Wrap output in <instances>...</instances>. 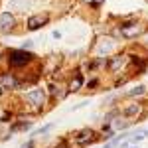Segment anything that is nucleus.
Returning a JSON list of instances; mask_svg holds the SVG:
<instances>
[{"label": "nucleus", "instance_id": "1", "mask_svg": "<svg viewBox=\"0 0 148 148\" xmlns=\"http://www.w3.org/2000/svg\"><path fill=\"white\" fill-rule=\"evenodd\" d=\"M4 59H6V65L8 69L16 71V69H24V67H30L38 61V56L30 49H22V47H10L6 49L4 53Z\"/></svg>", "mask_w": 148, "mask_h": 148}, {"label": "nucleus", "instance_id": "24", "mask_svg": "<svg viewBox=\"0 0 148 148\" xmlns=\"http://www.w3.org/2000/svg\"><path fill=\"white\" fill-rule=\"evenodd\" d=\"M20 148H36V140H34V138H28Z\"/></svg>", "mask_w": 148, "mask_h": 148}, {"label": "nucleus", "instance_id": "7", "mask_svg": "<svg viewBox=\"0 0 148 148\" xmlns=\"http://www.w3.org/2000/svg\"><path fill=\"white\" fill-rule=\"evenodd\" d=\"M0 87L4 91H18V89H22L24 85H22V79L16 73L6 71V73H0Z\"/></svg>", "mask_w": 148, "mask_h": 148}, {"label": "nucleus", "instance_id": "4", "mask_svg": "<svg viewBox=\"0 0 148 148\" xmlns=\"http://www.w3.org/2000/svg\"><path fill=\"white\" fill-rule=\"evenodd\" d=\"M99 140H101V134H99V130L93 128V126H83V128H79V130L73 132V144L77 148L93 146V144L99 142Z\"/></svg>", "mask_w": 148, "mask_h": 148}, {"label": "nucleus", "instance_id": "14", "mask_svg": "<svg viewBox=\"0 0 148 148\" xmlns=\"http://www.w3.org/2000/svg\"><path fill=\"white\" fill-rule=\"evenodd\" d=\"M111 126H113L114 132H125V130H128L132 126V123L128 119H125L123 114H119V116H114L113 121H111Z\"/></svg>", "mask_w": 148, "mask_h": 148}, {"label": "nucleus", "instance_id": "25", "mask_svg": "<svg viewBox=\"0 0 148 148\" xmlns=\"http://www.w3.org/2000/svg\"><path fill=\"white\" fill-rule=\"evenodd\" d=\"M20 47H22V49H30V51H32V47H34V40H26Z\"/></svg>", "mask_w": 148, "mask_h": 148}, {"label": "nucleus", "instance_id": "27", "mask_svg": "<svg viewBox=\"0 0 148 148\" xmlns=\"http://www.w3.org/2000/svg\"><path fill=\"white\" fill-rule=\"evenodd\" d=\"M2 93H4V89H2V87H0V97H2Z\"/></svg>", "mask_w": 148, "mask_h": 148}, {"label": "nucleus", "instance_id": "26", "mask_svg": "<svg viewBox=\"0 0 148 148\" xmlns=\"http://www.w3.org/2000/svg\"><path fill=\"white\" fill-rule=\"evenodd\" d=\"M128 148H140V146H138V144H130Z\"/></svg>", "mask_w": 148, "mask_h": 148}, {"label": "nucleus", "instance_id": "20", "mask_svg": "<svg viewBox=\"0 0 148 148\" xmlns=\"http://www.w3.org/2000/svg\"><path fill=\"white\" fill-rule=\"evenodd\" d=\"M14 119H16V113H14V111H10V109H6L4 113L0 114V123H2V125H10Z\"/></svg>", "mask_w": 148, "mask_h": 148}, {"label": "nucleus", "instance_id": "19", "mask_svg": "<svg viewBox=\"0 0 148 148\" xmlns=\"http://www.w3.org/2000/svg\"><path fill=\"white\" fill-rule=\"evenodd\" d=\"M101 87V79L99 77H91L89 81H85V85H83V89H87V91H97Z\"/></svg>", "mask_w": 148, "mask_h": 148}, {"label": "nucleus", "instance_id": "21", "mask_svg": "<svg viewBox=\"0 0 148 148\" xmlns=\"http://www.w3.org/2000/svg\"><path fill=\"white\" fill-rule=\"evenodd\" d=\"M126 81H128V75H123V77H116V79L113 81V89H119L121 85H125Z\"/></svg>", "mask_w": 148, "mask_h": 148}, {"label": "nucleus", "instance_id": "23", "mask_svg": "<svg viewBox=\"0 0 148 148\" xmlns=\"http://www.w3.org/2000/svg\"><path fill=\"white\" fill-rule=\"evenodd\" d=\"M83 2H85V4H89L91 8H101L105 0H83Z\"/></svg>", "mask_w": 148, "mask_h": 148}, {"label": "nucleus", "instance_id": "22", "mask_svg": "<svg viewBox=\"0 0 148 148\" xmlns=\"http://www.w3.org/2000/svg\"><path fill=\"white\" fill-rule=\"evenodd\" d=\"M51 148H69V138L61 136V138H59V142H56Z\"/></svg>", "mask_w": 148, "mask_h": 148}, {"label": "nucleus", "instance_id": "13", "mask_svg": "<svg viewBox=\"0 0 148 148\" xmlns=\"http://www.w3.org/2000/svg\"><path fill=\"white\" fill-rule=\"evenodd\" d=\"M146 93H148L146 85H136V87H132V89H128V91L123 93L121 99H142Z\"/></svg>", "mask_w": 148, "mask_h": 148}, {"label": "nucleus", "instance_id": "10", "mask_svg": "<svg viewBox=\"0 0 148 148\" xmlns=\"http://www.w3.org/2000/svg\"><path fill=\"white\" fill-rule=\"evenodd\" d=\"M47 22H49V16H47V14H32V16L26 20V30H28V32H38V30H42Z\"/></svg>", "mask_w": 148, "mask_h": 148}, {"label": "nucleus", "instance_id": "5", "mask_svg": "<svg viewBox=\"0 0 148 148\" xmlns=\"http://www.w3.org/2000/svg\"><path fill=\"white\" fill-rule=\"evenodd\" d=\"M119 36L123 38V40H134L138 36L144 32V26L136 20H126V22H121L119 24Z\"/></svg>", "mask_w": 148, "mask_h": 148}, {"label": "nucleus", "instance_id": "6", "mask_svg": "<svg viewBox=\"0 0 148 148\" xmlns=\"http://www.w3.org/2000/svg\"><path fill=\"white\" fill-rule=\"evenodd\" d=\"M128 63H130V61H128V56H126V53H116V56H113V57H107L105 69H107L109 73L116 75V73H121Z\"/></svg>", "mask_w": 148, "mask_h": 148}, {"label": "nucleus", "instance_id": "8", "mask_svg": "<svg viewBox=\"0 0 148 148\" xmlns=\"http://www.w3.org/2000/svg\"><path fill=\"white\" fill-rule=\"evenodd\" d=\"M47 97L51 99V101H63L65 97H67V85L65 83H61V81H51L49 85H47Z\"/></svg>", "mask_w": 148, "mask_h": 148}, {"label": "nucleus", "instance_id": "15", "mask_svg": "<svg viewBox=\"0 0 148 148\" xmlns=\"http://www.w3.org/2000/svg\"><path fill=\"white\" fill-rule=\"evenodd\" d=\"M148 138V128H134V130H128V142L130 144H138L142 140Z\"/></svg>", "mask_w": 148, "mask_h": 148}, {"label": "nucleus", "instance_id": "12", "mask_svg": "<svg viewBox=\"0 0 148 148\" xmlns=\"http://www.w3.org/2000/svg\"><path fill=\"white\" fill-rule=\"evenodd\" d=\"M116 46H119V42L116 40H113V38H103V40H99V44H97V56H109V53H113L114 49H116Z\"/></svg>", "mask_w": 148, "mask_h": 148}, {"label": "nucleus", "instance_id": "16", "mask_svg": "<svg viewBox=\"0 0 148 148\" xmlns=\"http://www.w3.org/2000/svg\"><path fill=\"white\" fill-rule=\"evenodd\" d=\"M30 6H32V0H10L8 2L10 12H26L30 10Z\"/></svg>", "mask_w": 148, "mask_h": 148}, {"label": "nucleus", "instance_id": "2", "mask_svg": "<svg viewBox=\"0 0 148 148\" xmlns=\"http://www.w3.org/2000/svg\"><path fill=\"white\" fill-rule=\"evenodd\" d=\"M47 91L44 89V87H32L30 91H26L24 93V97H22V101L26 103V107L32 111V114H42L44 111H46V107H47Z\"/></svg>", "mask_w": 148, "mask_h": 148}, {"label": "nucleus", "instance_id": "17", "mask_svg": "<svg viewBox=\"0 0 148 148\" xmlns=\"http://www.w3.org/2000/svg\"><path fill=\"white\" fill-rule=\"evenodd\" d=\"M53 123H47V125H44V126H40V128H36V130H32V132H30V136L28 138H38V136H46V134H49V132H51V130H53Z\"/></svg>", "mask_w": 148, "mask_h": 148}, {"label": "nucleus", "instance_id": "9", "mask_svg": "<svg viewBox=\"0 0 148 148\" xmlns=\"http://www.w3.org/2000/svg\"><path fill=\"white\" fill-rule=\"evenodd\" d=\"M16 26H18V20H16L14 12H10V10L0 12V32H2V34H10V32H14Z\"/></svg>", "mask_w": 148, "mask_h": 148}, {"label": "nucleus", "instance_id": "3", "mask_svg": "<svg viewBox=\"0 0 148 148\" xmlns=\"http://www.w3.org/2000/svg\"><path fill=\"white\" fill-rule=\"evenodd\" d=\"M121 114H123L125 119H128L132 125H134V123H140V121H144L148 116V103L142 101V99H136V101L121 107Z\"/></svg>", "mask_w": 148, "mask_h": 148}, {"label": "nucleus", "instance_id": "18", "mask_svg": "<svg viewBox=\"0 0 148 148\" xmlns=\"http://www.w3.org/2000/svg\"><path fill=\"white\" fill-rule=\"evenodd\" d=\"M99 134H101V140H111L113 136H116V132L113 130V126L109 125V123H103L101 125V128H99Z\"/></svg>", "mask_w": 148, "mask_h": 148}, {"label": "nucleus", "instance_id": "11", "mask_svg": "<svg viewBox=\"0 0 148 148\" xmlns=\"http://www.w3.org/2000/svg\"><path fill=\"white\" fill-rule=\"evenodd\" d=\"M65 85H67V93H79L81 89H83V85H85V75H83V71H81V69H75L73 75L69 77V81Z\"/></svg>", "mask_w": 148, "mask_h": 148}]
</instances>
